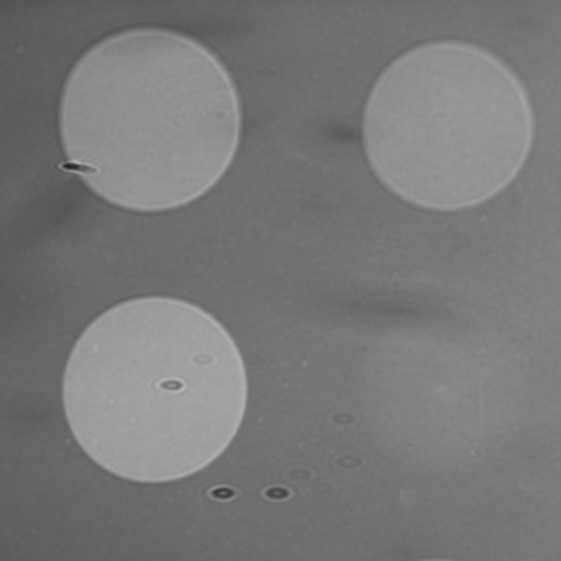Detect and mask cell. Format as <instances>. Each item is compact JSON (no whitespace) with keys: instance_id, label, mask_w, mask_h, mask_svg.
I'll return each instance as SVG.
<instances>
[{"instance_id":"6da1fadb","label":"cell","mask_w":561,"mask_h":561,"mask_svg":"<svg viewBox=\"0 0 561 561\" xmlns=\"http://www.w3.org/2000/svg\"><path fill=\"white\" fill-rule=\"evenodd\" d=\"M241 351L211 313L147 296L101 313L77 341L64 408L91 461L131 482L197 474L229 448L245 415Z\"/></svg>"},{"instance_id":"7a4b0ae2","label":"cell","mask_w":561,"mask_h":561,"mask_svg":"<svg viewBox=\"0 0 561 561\" xmlns=\"http://www.w3.org/2000/svg\"><path fill=\"white\" fill-rule=\"evenodd\" d=\"M59 128L67 161L101 201L171 211L205 197L231 168L241 98L201 41L124 30L93 44L70 70Z\"/></svg>"},{"instance_id":"3957f363","label":"cell","mask_w":561,"mask_h":561,"mask_svg":"<svg viewBox=\"0 0 561 561\" xmlns=\"http://www.w3.org/2000/svg\"><path fill=\"white\" fill-rule=\"evenodd\" d=\"M375 178L427 211H462L502 194L534 144L529 94L495 54L432 41L398 56L375 80L362 117Z\"/></svg>"},{"instance_id":"277c9868","label":"cell","mask_w":561,"mask_h":561,"mask_svg":"<svg viewBox=\"0 0 561 561\" xmlns=\"http://www.w3.org/2000/svg\"><path fill=\"white\" fill-rule=\"evenodd\" d=\"M421 561H455V560L431 559V560H421Z\"/></svg>"}]
</instances>
